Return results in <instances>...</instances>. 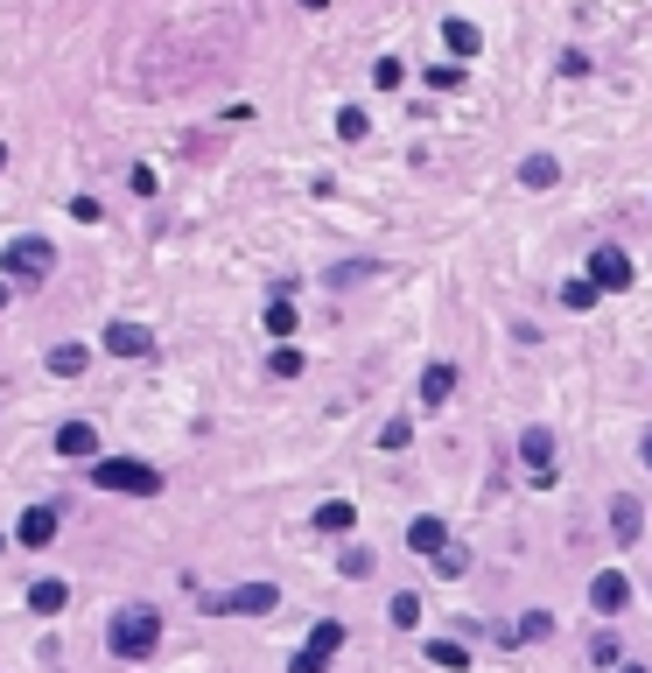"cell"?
I'll list each match as a JSON object with an SVG mask.
<instances>
[{
    "label": "cell",
    "instance_id": "52a82bcc",
    "mask_svg": "<svg viewBox=\"0 0 652 673\" xmlns=\"http://www.w3.org/2000/svg\"><path fill=\"white\" fill-rule=\"evenodd\" d=\"M589 604H597L604 618H618V610L631 604V583H624V568H604L597 583H589Z\"/></svg>",
    "mask_w": 652,
    "mask_h": 673
},
{
    "label": "cell",
    "instance_id": "9c48e42d",
    "mask_svg": "<svg viewBox=\"0 0 652 673\" xmlns=\"http://www.w3.org/2000/svg\"><path fill=\"white\" fill-rule=\"evenodd\" d=\"M91 449H99V428H91V421H64V428H56V456H70V464H85Z\"/></svg>",
    "mask_w": 652,
    "mask_h": 673
},
{
    "label": "cell",
    "instance_id": "d6a6232c",
    "mask_svg": "<svg viewBox=\"0 0 652 673\" xmlns=\"http://www.w3.org/2000/svg\"><path fill=\"white\" fill-rule=\"evenodd\" d=\"M302 8H309V14H323V8H330V0H302Z\"/></svg>",
    "mask_w": 652,
    "mask_h": 673
},
{
    "label": "cell",
    "instance_id": "4dcf8cb0",
    "mask_svg": "<svg viewBox=\"0 0 652 673\" xmlns=\"http://www.w3.org/2000/svg\"><path fill=\"white\" fill-rule=\"evenodd\" d=\"M287 673H330V660H316V652H309V645H302V652H295V660H287Z\"/></svg>",
    "mask_w": 652,
    "mask_h": 673
},
{
    "label": "cell",
    "instance_id": "4316f807",
    "mask_svg": "<svg viewBox=\"0 0 652 673\" xmlns=\"http://www.w3.org/2000/svg\"><path fill=\"white\" fill-rule=\"evenodd\" d=\"M414 442V421H387V428H379V449H408Z\"/></svg>",
    "mask_w": 652,
    "mask_h": 673
},
{
    "label": "cell",
    "instance_id": "ac0fdd59",
    "mask_svg": "<svg viewBox=\"0 0 652 673\" xmlns=\"http://www.w3.org/2000/svg\"><path fill=\"white\" fill-rule=\"evenodd\" d=\"M337 645H344V625H337V618H323V625L309 631V652H316V660H337Z\"/></svg>",
    "mask_w": 652,
    "mask_h": 673
},
{
    "label": "cell",
    "instance_id": "8992f818",
    "mask_svg": "<svg viewBox=\"0 0 652 673\" xmlns=\"http://www.w3.org/2000/svg\"><path fill=\"white\" fill-rule=\"evenodd\" d=\"M408 547H414V554H435V562H443V554H449V527H443L435 512H421V519H408Z\"/></svg>",
    "mask_w": 652,
    "mask_h": 673
},
{
    "label": "cell",
    "instance_id": "7402d4cb",
    "mask_svg": "<svg viewBox=\"0 0 652 673\" xmlns=\"http://www.w3.org/2000/svg\"><path fill=\"white\" fill-rule=\"evenodd\" d=\"M512 639H520V645H533V639H554V618H547V610H526Z\"/></svg>",
    "mask_w": 652,
    "mask_h": 673
},
{
    "label": "cell",
    "instance_id": "f546056e",
    "mask_svg": "<svg viewBox=\"0 0 652 673\" xmlns=\"http://www.w3.org/2000/svg\"><path fill=\"white\" fill-rule=\"evenodd\" d=\"M70 218H78V225H99L106 204H99V197H70Z\"/></svg>",
    "mask_w": 652,
    "mask_h": 673
},
{
    "label": "cell",
    "instance_id": "4fadbf2b",
    "mask_svg": "<svg viewBox=\"0 0 652 673\" xmlns=\"http://www.w3.org/2000/svg\"><path fill=\"white\" fill-rule=\"evenodd\" d=\"M64 604H70V583H56V575H43V583L29 589V610H35V618H56Z\"/></svg>",
    "mask_w": 652,
    "mask_h": 673
},
{
    "label": "cell",
    "instance_id": "6da1fadb",
    "mask_svg": "<svg viewBox=\"0 0 652 673\" xmlns=\"http://www.w3.org/2000/svg\"><path fill=\"white\" fill-rule=\"evenodd\" d=\"M106 645H112V660H148V652L162 645V618H155V610H148V604H127L120 618H112Z\"/></svg>",
    "mask_w": 652,
    "mask_h": 673
},
{
    "label": "cell",
    "instance_id": "7a4b0ae2",
    "mask_svg": "<svg viewBox=\"0 0 652 673\" xmlns=\"http://www.w3.org/2000/svg\"><path fill=\"white\" fill-rule=\"evenodd\" d=\"M91 485H99V491L155 498V491H162V470H155V464H133V456H99V464H91Z\"/></svg>",
    "mask_w": 652,
    "mask_h": 673
},
{
    "label": "cell",
    "instance_id": "ffe728a7",
    "mask_svg": "<svg viewBox=\"0 0 652 673\" xmlns=\"http://www.w3.org/2000/svg\"><path fill=\"white\" fill-rule=\"evenodd\" d=\"M372 120H366V106H337V141H366Z\"/></svg>",
    "mask_w": 652,
    "mask_h": 673
},
{
    "label": "cell",
    "instance_id": "8fae6325",
    "mask_svg": "<svg viewBox=\"0 0 652 673\" xmlns=\"http://www.w3.org/2000/svg\"><path fill=\"white\" fill-rule=\"evenodd\" d=\"M520 456H526V470L541 477V485L554 477V435H547V428H526V435H520Z\"/></svg>",
    "mask_w": 652,
    "mask_h": 673
},
{
    "label": "cell",
    "instance_id": "1f68e13d",
    "mask_svg": "<svg viewBox=\"0 0 652 673\" xmlns=\"http://www.w3.org/2000/svg\"><path fill=\"white\" fill-rule=\"evenodd\" d=\"M400 78H408V70H400V64H393V56H387V64H379V70H372V85H379V91H393Z\"/></svg>",
    "mask_w": 652,
    "mask_h": 673
},
{
    "label": "cell",
    "instance_id": "9a60e30c",
    "mask_svg": "<svg viewBox=\"0 0 652 673\" xmlns=\"http://www.w3.org/2000/svg\"><path fill=\"white\" fill-rule=\"evenodd\" d=\"M358 527V506L351 498H330V506H316V533H351Z\"/></svg>",
    "mask_w": 652,
    "mask_h": 673
},
{
    "label": "cell",
    "instance_id": "83f0119b",
    "mask_svg": "<svg viewBox=\"0 0 652 673\" xmlns=\"http://www.w3.org/2000/svg\"><path fill=\"white\" fill-rule=\"evenodd\" d=\"M589 660H597V666H618V631H597V639H589Z\"/></svg>",
    "mask_w": 652,
    "mask_h": 673
},
{
    "label": "cell",
    "instance_id": "3957f363",
    "mask_svg": "<svg viewBox=\"0 0 652 673\" xmlns=\"http://www.w3.org/2000/svg\"><path fill=\"white\" fill-rule=\"evenodd\" d=\"M0 274H8V281H50V274H56V246L35 239V232L8 239V253H0Z\"/></svg>",
    "mask_w": 652,
    "mask_h": 673
},
{
    "label": "cell",
    "instance_id": "5b68a950",
    "mask_svg": "<svg viewBox=\"0 0 652 673\" xmlns=\"http://www.w3.org/2000/svg\"><path fill=\"white\" fill-rule=\"evenodd\" d=\"M589 281H597L604 295H624L631 287V253L624 246H597V253H589Z\"/></svg>",
    "mask_w": 652,
    "mask_h": 673
},
{
    "label": "cell",
    "instance_id": "f1b7e54d",
    "mask_svg": "<svg viewBox=\"0 0 652 673\" xmlns=\"http://www.w3.org/2000/svg\"><path fill=\"white\" fill-rule=\"evenodd\" d=\"M267 337H295V310H287V302L267 310Z\"/></svg>",
    "mask_w": 652,
    "mask_h": 673
},
{
    "label": "cell",
    "instance_id": "ba28073f",
    "mask_svg": "<svg viewBox=\"0 0 652 673\" xmlns=\"http://www.w3.org/2000/svg\"><path fill=\"white\" fill-rule=\"evenodd\" d=\"M106 351L112 358H148V351H155V337H148L141 323H106Z\"/></svg>",
    "mask_w": 652,
    "mask_h": 673
},
{
    "label": "cell",
    "instance_id": "277c9868",
    "mask_svg": "<svg viewBox=\"0 0 652 673\" xmlns=\"http://www.w3.org/2000/svg\"><path fill=\"white\" fill-rule=\"evenodd\" d=\"M274 604H281L274 583H239V589H225V596H204V618H267Z\"/></svg>",
    "mask_w": 652,
    "mask_h": 673
},
{
    "label": "cell",
    "instance_id": "2e32d148",
    "mask_svg": "<svg viewBox=\"0 0 652 673\" xmlns=\"http://www.w3.org/2000/svg\"><path fill=\"white\" fill-rule=\"evenodd\" d=\"M85 365H91V344H56V351H50V372L56 379H78Z\"/></svg>",
    "mask_w": 652,
    "mask_h": 673
},
{
    "label": "cell",
    "instance_id": "7c38bea8",
    "mask_svg": "<svg viewBox=\"0 0 652 673\" xmlns=\"http://www.w3.org/2000/svg\"><path fill=\"white\" fill-rule=\"evenodd\" d=\"M610 533H618V547H631L645 533V512H639V498H610Z\"/></svg>",
    "mask_w": 652,
    "mask_h": 673
},
{
    "label": "cell",
    "instance_id": "5bb4252c",
    "mask_svg": "<svg viewBox=\"0 0 652 673\" xmlns=\"http://www.w3.org/2000/svg\"><path fill=\"white\" fill-rule=\"evenodd\" d=\"M449 393H456V365H443V358H435L428 372H421V400H428V408H443Z\"/></svg>",
    "mask_w": 652,
    "mask_h": 673
},
{
    "label": "cell",
    "instance_id": "e0dca14e",
    "mask_svg": "<svg viewBox=\"0 0 652 673\" xmlns=\"http://www.w3.org/2000/svg\"><path fill=\"white\" fill-rule=\"evenodd\" d=\"M520 183L526 189H554V183H562V162H554V155H526L520 162Z\"/></svg>",
    "mask_w": 652,
    "mask_h": 673
},
{
    "label": "cell",
    "instance_id": "cb8c5ba5",
    "mask_svg": "<svg viewBox=\"0 0 652 673\" xmlns=\"http://www.w3.org/2000/svg\"><path fill=\"white\" fill-rule=\"evenodd\" d=\"M393 625H400V631H414V625H421V596H414V589H400V596H393Z\"/></svg>",
    "mask_w": 652,
    "mask_h": 673
},
{
    "label": "cell",
    "instance_id": "8d00e7d4",
    "mask_svg": "<svg viewBox=\"0 0 652 673\" xmlns=\"http://www.w3.org/2000/svg\"><path fill=\"white\" fill-rule=\"evenodd\" d=\"M0 162H8V148H0Z\"/></svg>",
    "mask_w": 652,
    "mask_h": 673
},
{
    "label": "cell",
    "instance_id": "603a6c76",
    "mask_svg": "<svg viewBox=\"0 0 652 673\" xmlns=\"http://www.w3.org/2000/svg\"><path fill=\"white\" fill-rule=\"evenodd\" d=\"M597 295H604V287H597V281H589V274L562 287V302H568V310H597Z\"/></svg>",
    "mask_w": 652,
    "mask_h": 673
},
{
    "label": "cell",
    "instance_id": "d4e9b609",
    "mask_svg": "<svg viewBox=\"0 0 652 673\" xmlns=\"http://www.w3.org/2000/svg\"><path fill=\"white\" fill-rule=\"evenodd\" d=\"M337 568L351 575V583H366V575H372V554H366V547H344V554H337Z\"/></svg>",
    "mask_w": 652,
    "mask_h": 673
},
{
    "label": "cell",
    "instance_id": "484cf974",
    "mask_svg": "<svg viewBox=\"0 0 652 673\" xmlns=\"http://www.w3.org/2000/svg\"><path fill=\"white\" fill-rule=\"evenodd\" d=\"M267 372H274V379H295V372H302V351H295V344H281V351L267 358Z\"/></svg>",
    "mask_w": 652,
    "mask_h": 673
},
{
    "label": "cell",
    "instance_id": "836d02e7",
    "mask_svg": "<svg viewBox=\"0 0 652 673\" xmlns=\"http://www.w3.org/2000/svg\"><path fill=\"white\" fill-rule=\"evenodd\" d=\"M639 456H645V464H652V435H645V442H639Z\"/></svg>",
    "mask_w": 652,
    "mask_h": 673
},
{
    "label": "cell",
    "instance_id": "44dd1931",
    "mask_svg": "<svg viewBox=\"0 0 652 673\" xmlns=\"http://www.w3.org/2000/svg\"><path fill=\"white\" fill-rule=\"evenodd\" d=\"M443 43H449L456 56H477V50H485V35H477L470 22H449V29H443Z\"/></svg>",
    "mask_w": 652,
    "mask_h": 673
},
{
    "label": "cell",
    "instance_id": "e575fe53",
    "mask_svg": "<svg viewBox=\"0 0 652 673\" xmlns=\"http://www.w3.org/2000/svg\"><path fill=\"white\" fill-rule=\"evenodd\" d=\"M0 310H8V281H0Z\"/></svg>",
    "mask_w": 652,
    "mask_h": 673
},
{
    "label": "cell",
    "instance_id": "30bf717a",
    "mask_svg": "<svg viewBox=\"0 0 652 673\" xmlns=\"http://www.w3.org/2000/svg\"><path fill=\"white\" fill-rule=\"evenodd\" d=\"M14 541H22V547H50L56 541V506H29L22 527H14Z\"/></svg>",
    "mask_w": 652,
    "mask_h": 673
},
{
    "label": "cell",
    "instance_id": "d6986e66",
    "mask_svg": "<svg viewBox=\"0 0 652 673\" xmlns=\"http://www.w3.org/2000/svg\"><path fill=\"white\" fill-rule=\"evenodd\" d=\"M428 660L443 666V673H464V666H470V652L456 645V639H428Z\"/></svg>",
    "mask_w": 652,
    "mask_h": 673
},
{
    "label": "cell",
    "instance_id": "74e56055",
    "mask_svg": "<svg viewBox=\"0 0 652 673\" xmlns=\"http://www.w3.org/2000/svg\"><path fill=\"white\" fill-rule=\"evenodd\" d=\"M0 547H8V541H0Z\"/></svg>",
    "mask_w": 652,
    "mask_h": 673
},
{
    "label": "cell",
    "instance_id": "d590c367",
    "mask_svg": "<svg viewBox=\"0 0 652 673\" xmlns=\"http://www.w3.org/2000/svg\"><path fill=\"white\" fill-rule=\"evenodd\" d=\"M618 673H645V666H618Z\"/></svg>",
    "mask_w": 652,
    "mask_h": 673
}]
</instances>
